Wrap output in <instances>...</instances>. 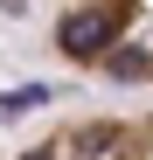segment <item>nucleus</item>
<instances>
[{"label":"nucleus","mask_w":153,"mask_h":160,"mask_svg":"<svg viewBox=\"0 0 153 160\" xmlns=\"http://www.w3.org/2000/svg\"><path fill=\"white\" fill-rule=\"evenodd\" d=\"M14 160H153V112H76V118H56Z\"/></svg>","instance_id":"2"},{"label":"nucleus","mask_w":153,"mask_h":160,"mask_svg":"<svg viewBox=\"0 0 153 160\" xmlns=\"http://www.w3.org/2000/svg\"><path fill=\"white\" fill-rule=\"evenodd\" d=\"M49 49L125 91H153V0H70L49 28Z\"/></svg>","instance_id":"1"}]
</instances>
